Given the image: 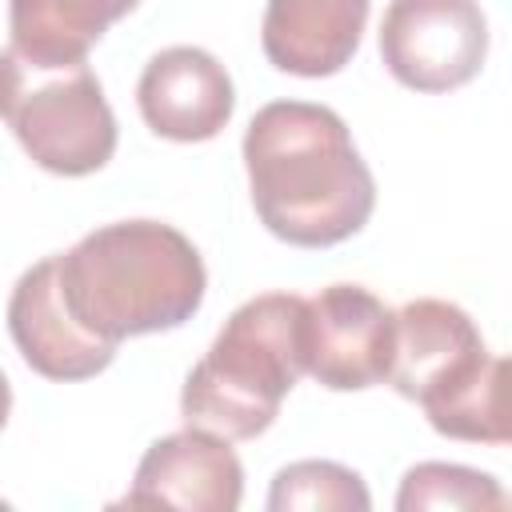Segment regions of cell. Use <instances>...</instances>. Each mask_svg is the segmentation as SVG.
<instances>
[{"label":"cell","mask_w":512,"mask_h":512,"mask_svg":"<svg viewBox=\"0 0 512 512\" xmlns=\"http://www.w3.org/2000/svg\"><path fill=\"white\" fill-rule=\"evenodd\" d=\"M244 168L256 216L296 248H332L356 236L376 208V180L348 124L324 104H264L244 132Z\"/></svg>","instance_id":"obj_1"},{"label":"cell","mask_w":512,"mask_h":512,"mask_svg":"<svg viewBox=\"0 0 512 512\" xmlns=\"http://www.w3.org/2000/svg\"><path fill=\"white\" fill-rule=\"evenodd\" d=\"M68 312L100 340L180 328L204 304L208 272L196 244L160 220H120L56 256Z\"/></svg>","instance_id":"obj_2"},{"label":"cell","mask_w":512,"mask_h":512,"mask_svg":"<svg viewBox=\"0 0 512 512\" xmlns=\"http://www.w3.org/2000/svg\"><path fill=\"white\" fill-rule=\"evenodd\" d=\"M300 316L304 296L292 292H264L240 304L184 380V424L220 440H252L272 428L280 400L304 372Z\"/></svg>","instance_id":"obj_3"},{"label":"cell","mask_w":512,"mask_h":512,"mask_svg":"<svg viewBox=\"0 0 512 512\" xmlns=\"http://www.w3.org/2000/svg\"><path fill=\"white\" fill-rule=\"evenodd\" d=\"M504 372L460 304L424 296L396 312L388 384L416 400L440 436L508 444Z\"/></svg>","instance_id":"obj_4"},{"label":"cell","mask_w":512,"mask_h":512,"mask_svg":"<svg viewBox=\"0 0 512 512\" xmlns=\"http://www.w3.org/2000/svg\"><path fill=\"white\" fill-rule=\"evenodd\" d=\"M0 120L56 176L100 172L116 152V116L84 60L32 64L12 44L0 48Z\"/></svg>","instance_id":"obj_5"},{"label":"cell","mask_w":512,"mask_h":512,"mask_svg":"<svg viewBox=\"0 0 512 512\" xmlns=\"http://www.w3.org/2000/svg\"><path fill=\"white\" fill-rule=\"evenodd\" d=\"M384 68L412 92H452L488 56V20L476 0H392L380 20Z\"/></svg>","instance_id":"obj_6"},{"label":"cell","mask_w":512,"mask_h":512,"mask_svg":"<svg viewBox=\"0 0 512 512\" xmlns=\"http://www.w3.org/2000/svg\"><path fill=\"white\" fill-rule=\"evenodd\" d=\"M396 312L360 284H328L304 300L300 360L332 392H360L388 380Z\"/></svg>","instance_id":"obj_7"},{"label":"cell","mask_w":512,"mask_h":512,"mask_svg":"<svg viewBox=\"0 0 512 512\" xmlns=\"http://www.w3.org/2000/svg\"><path fill=\"white\" fill-rule=\"evenodd\" d=\"M8 332L32 372L48 380H88L116 356L112 340L92 336L64 304L56 256L32 264L8 300Z\"/></svg>","instance_id":"obj_8"},{"label":"cell","mask_w":512,"mask_h":512,"mask_svg":"<svg viewBox=\"0 0 512 512\" xmlns=\"http://www.w3.org/2000/svg\"><path fill=\"white\" fill-rule=\"evenodd\" d=\"M244 496V468L228 440L184 428L156 440L124 496L128 508H184V512H236Z\"/></svg>","instance_id":"obj_9"},{"label":"cell","mask_w":512,"mask_h":512,"mask_svg":"<svg viewBox=\"0 0 512 512\" xmlns=\"http://www.w3.org/2000/svg\"><path fill=\"white\" fill-rule=\"evenodd\" d=\"M136 104L156 136L196 144L224 132L236 108V92H232V76L212 52L176 44L144 64V76L136 84Z\"/></svg>","instance_id":"obj_10"},{"label":"cell","mask_w":512,"mask_h":512,"mask_svg":"<svg viewBox=\"0 0 512 512\" xmlns=\"http://www.w3.org/2000/svg\"><path fill=\"white\" fill-rule=\"evenodd\" d=\"M368 0H268L260 44L264 56L292 76H332L360 48Z\"/></svg>","instance_id":"obj_11"},{"label":"cell","mask_w":512,"mask_h":512,"mask_svg":"<svg viewBox=\"0 0 512 512\" xmlns=\"http://www.w3.org/2000/svg\"><path fill=\"white\" fill-rule=\"evenodd\" d=\"M140 0H8L12 48L32 64H72Z\"/></svg>","instance_id":"obj_12"},{"label":"cell","mask_w":512,"mask_h":512,"mask_svg":"<svg viewBox=\"0 0 512 512\" xmlns=\"http://www.w3.org/2000/svg\"><path fill=\"white\" fill-rule=\"evenodd\" d=\"M268 508L272 512H368L372 496L352 468L332 460H300L276 472Z\"/></svg>","instance_id":"obj_13"},{"label":"cell","mask_w":512,"mask_h":512,"mask_svg":"<svg viewBox=\"0 0 512 512\" xmlns=\"http://www.w3.org/2000/svg\"><path fill=\"white\" fill-rule=\"evenodd\" d=\"M504 504V488L476 468H460V464H416L396 496L400 512H424V508H500Z\"/></svg>","instance_id":"obj_14"},{"label":"cell","mask_w":512,"mask_h":512,"mask_svg":"<svg viewBox=\"0 0 512 512\" xmlns=\"http://www.w3.org/2000/svg\"><path fill=\"white\" fill-rule=\"evenodd\" d=\"M8 412H12V388H8V380L0 372V428L8 424Z\"/></svg>","instance_id":"obj_15"}]
</instances>
